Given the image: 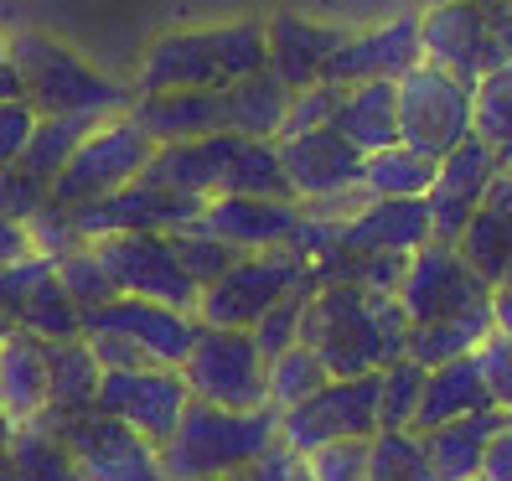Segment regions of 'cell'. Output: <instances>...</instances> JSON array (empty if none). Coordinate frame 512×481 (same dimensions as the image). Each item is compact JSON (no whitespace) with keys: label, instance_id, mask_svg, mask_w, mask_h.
<instances>
[{"label":"cell","instance_id":"52a82bcc","mask_svg":"<svg viewBox=\"0 0 512 481\" xmlns=\"http://www.w3.org/2000/svg\"><path fill=\"white\" fill-rule=\"evenodd\" d=\"M306 275H311V259L295 254V249L244 254L233 269H223L213 285H202L197 321L202 326H233V332H254L259 316L275 306L280 295H290Z\"/></svg>","mask_w":512,"mask_h":481},{"label":"cell","instance_id":"ba28073f","mask_svg":"<svg viewBox=\"0 0 512 481\" xmlns=\"http://www.w3.org/2000/svg\"><path fill=\"white\" fill-rule=\"evenodd\" d=\"M269 357L259 352L254 332H233V326H197V342L182 357V378L192 399L223 404V409H264Z\"/></svg>","mask_w":512,"mask_h":481},{"label":"cell","instance_id":"e575fe53","mask_svg":"<svg viewBox=\"0 0 512 481\" xmlns=\"http://www.w3.org/2000/svg\"><path fill=\"white\" fill-rule=\"evenodd\" d=\"M94 125H99V114H37V130L21 150V166L52 182V176L73 161V150L83 145V135Z\"/></svg>","mask_w":512,"mask_h":481},{"label":"cell","instance_id":"bcb514c9","mask_svg":"<svg viewBox=\"0 0 512 481\" xmlns=\"http://www.w3.org/2000/svg\"><path fill=\"white\" fill-rule=\"evenodd\" d=\"M368 440H326L300 461H306L311 481H368Z\"/></svg>","mask_w":512,"mask_h":481},{"label":"cell","instance_id":"9a60e30c","mask_svg":"<svg viewBox=\"0 0 512 481\" xmlns=\"http://www.w3.org/2000/svg\"><path fill=\"white\" fill-rule=\"evenodd\" d=\"M192 404V388L182 378V368H119V373H99V409L119 425L140 430L145 440L166 445L182 409Z\"/></svg>","mask_w":512,"mask_h":481},{"label":"cell","instance_id":"74e56055","mask_svg":"<svg viewBox=\"0 0 512 481\" xmlns=\"http://www.w3.org/2000/svg\"><path fill=\"white\" fill-rule=\"evenodd\" d=\"M368 481H440L414 430H378L368 440Z\"/></svg>","mask_w":512,"mask_h":481},{"label":"cell","instance_id":"83f0119b","mask_svg":"<svg viewBox=\"0 0 512 481\" xmlns=\"http://www.w3.org/2000/svg\"><path fill=\"white\" fill-rule=\"evenodd\" d=\"M99 357L88 337H52L47 342V409L37 419H73L99 409Z\"/></svg>","mask_w":512,"mask_h":481},{"label":"cell","instance_id":"836d02e7","mask_svg":"<svg viewBox=\"0 0 512 481\" xmlns=\"http://www.w3.org/2000/svg\"><path fill=\"white\" fill-rule=\"evenodd\" d=\"M430 182H435V161L425 156V150L404 145V140L373 150V156L363 161L368 197H425Z\"/></svg>","mask_w":512,"mask_h":481},{"label":"cell","instance_id":"8d00e7d4","mask_svg":"<svg viewBox=\"0 0 512 481\" xmlns=\"http://www.w3.org/2000/svg\"><path fill=\"white\" fill-rule=\"evenodd\" d=\"M471 125H476V135L487 140V145L497 150V156L512 166V57L476 83Z\"/></svg>","mask_w":512,"mask_h":481},{"label":"cell","instance_id":"d4e9b609","mask_svg":"<svg viewBox=\"0 0 512 481\" xmlns=\"http://www.w3.org/2000/svg\"><path fill=\"white\" fill-rule=\"evenodd\" d=\"M130 119L156 140H197V135H218L223 130V109H218V88H166V94H135Z\"/></svg>","mask_w":512,"mask_h":481},{"label":"cell","instance_id":"f6af8a7d","mask_svg":"<svg viewBox=\"0 0 512 481\" xmlns=\"http://www.w3.org/2000/svg\"><path fill=\"white\" fill-rule=\"evenodd\" d=\"M347 88L331 83V78H316L306 88H290V109H285V130L280 135H300V130H321L331 125V114H337Z\"/></svg>","mask_w":512,"mask_h":481},{"label":"cell","instance_id":"d590c367","mask_svg":"<svg viewBox=\"0 0 512 481\" xmlns=\"http://www.w3.org/2000/svg\"><path fill=\"white\" fill-rule=\"evenodd\" d=\"M331 373H326V363L306 347V342H295V347H285V352H275L269 357V368H264V388H269V409H295L306 394H316V388L326 383Z\"/></svg>","mask_w":512,"mask_h":481},{"label":"cell","instance_id":"94428289","mask_svg":"<svg viewBox=\"0 0 512 481\" xmlns=\"http://www.w3.org/2000/svg\"><path fill=\"white\" fill-rule=\"evenodd\" d=\"M6 332H11V326H6V321H0V337H6Z\"/></svg>","mask_w":512,"mask_h":481},{"label":"cell","instance_id":"f5cc1de1","mask_svg":"<svg viewBox=\"0 0 512 481\" xmlns=\"http://www.w3.org/2000/svg\"><path fill=\"white\" fill-rule=\"evenodd\" d=\"M0 99H21V73L11 57V32H0Z\"/></svg>","mask_w":512,"mask_h":481},{"label":"cell","instance_id":"b9f144b4","mask_svg":"<svg viewBox=\"0 0 512 481\" xmlns=\"http://www.w3.org/2000/svg\"><path fill=\"white\" fill-rule=\"evenodd\" d=\"M52 269H57V285L73 295L78 311H94V306H104V300L119 295V285L109 280V269H104L99 254H94V244H78L73 254L52 259Z\"/></svg>","mask_w":512,"mask_h":481},{"label":"cell","instance_id":"4fadbf2b","mask_svg":"<svg viewBox=\"0 0 512 481\" xmlns=\"http://www.w3.org/2000/svg\"><path fill=\"white\" fill-rule=\"evenodd\" d=\"M492 300V285L466 264V254L456 244H419L409 254L404 269V285H399V306L409 316V326H425V321H445V316H461L476 311Z\"/></svg>","mask_w":512,"mask_h":481},{"label":"cell","instance_id":"f1b7e54d","mask_svg":"<svg viewBox=\"0 0 512 481\" xmlns=\"http://www.w3.org/2000/svg\"><path fill=\"white\" fill-rule=\"evenodd\" d=\"M502 425H507V414L492 404V409H476L466 419H450V425H435L425 435L414 430V435L425 440V456H430L440 481H476L481 461H487V445Z\"/></svg>","mask_w":512,"mask_h":481},{"label":"cell","instance_id":"7bdbcfd3","mask_svg":"<svg viewBox=\"0 0 512 481\" xmlns=\"http://www.w3.org/2000/svg\"><path fill=\"white\" fill-rule=\"evenodd\" d=\"M171 244H176V254H182V269H187L197 285H213L223 269H233L238 259H244V249H233L228 238L207 233L202 223H192V228H182V233H171Z\"/></svg>","mask_w":512,"mask_h":481},{"label":"cell","instance_id":"ac0fdd59","mask_svg":"<svg viewBox=\"0 0 512 481\" xmlns=\"http://www.w3.org/2000/svg\"><path fill=\"white\" fill-rule=\"evenodd\" d=\"M280 166L290 176L295 202H321V197H342L363 187V150L347 145L331 125L321 130H300V135H280Z\"/></svg>","mask_w":512,"mask_h":481},{"label":"cell","instance_id":"ee69618b","mask_svg":"<svg viewBox=\"0 0 512 481\" xmlns=\"http://www.w3.org/2000/svg\"><path fill=\"white\" fill-rule=\"evenodd\" d=\"M52 207V182L37 171H26L21 161L0 166V213L16 218V223H32L37 213Z\"/></svg>","mask_w":512,"mask_h":481},{"label":"cell","instance_id":"c3c4849f","mask_svg":"<svg viewBox=\"0 0 512 481\" xmlns=\"http://www.w3.org/2000/svg\"><path fill=\"white\" fill-rule=\"evenodd\" d=\"M32 130H37V109L32 104H26V99H0V166L21 161Z\"/></svg>","mask_w":512,"mask_h":481},{"label":"cell","instance_id":"ffe728a7","mask_svg":"<svg viewBox=\"0 0 512 481\" xmlns=\"http://www.w3.org/2000/svg\"><path fill=\"white\" fill-rule=\"evenodd\" d=\"M414 63H425V57H419V11L383 21V26H373V32H347V42L331 52L326 78L342 83V88L373 83V78L399 83Z\"/></svg>","mask_w":512,"mask_h":481},{"label":"cell","instance_id":"cb8c5ba5","mask_svg":"<svg viewBox=\"0 0 512 481\" xmlns=\"http://www.w3.org/2000/svg\"><path fill=\"white\" fill-rule=\"evenodd\" d=\"M456 249L466 254V264H471L492 290L512 280V166L497 171L487 202L471 213L466 233L456 238Z\"/></svg>","mask_w":512,"mask_h":481},{"label":"cell","instance_id":"8992f818","mask_svg":"<svg viewBox=\"0 0 512 481\" xmlns=\"http://www.w3.org/2000/svg\"><path fill=\"white\" fill-rule=\"evenodd\" d=\"M156 156V140H150L130 109L125 114H109L99 119L94 130L83 135V145L73 150V161L52 176V202L57 207H83V202H99L119 187L140 182V171Z\"/></svg>","mask_w":512,"mask_h":481},{"label":"cell","instance_id":"5bb4252c","mask_svg":"<svg viewBox=\"0 0 512 481\" xmlns=\"http://www.w3.org/2000/svg\"><path fill=\"white\" fill-rule=\"evenodd\" d=\"M73 213V228L83 238H104V233H182L192 223H202L207 213V197H192V192H171V187H156V182H130L99 202H83V207H68Z\"/></svg>","mask_w":512,"mask_h":481},{"label":"cell","instance_id":"681fc988","mask_svg":"<svg viewBox=\"0 0 512 481\" xmlns=\"http://www.w3.org/2000/svg\"><path fill=\"white\" fill-rule=\"evenodd\" d=\"M290 466H295V450L275 445V450H269V456H259L254 466L233 471V476H223V481H290Z\"/></svg>","mask_w":512,"mask_h":481},{"label":"cell","instance_id":"60d3db41","mask_svg":"<svg viewBox=\"0 0 512 481\" xmlns=\"http://www.w3.org/2000/svg\"><path fill=\"white\" fill-rule=\"evenodd\" d=\"M316 269L306 280H300L290 295H280L275 306H269L264 316H259V326H254V342H259V352L264 357H275V352H285V347H295L300 342V321H306V306H311V295H316Z\"/></svg>","mask_w":512,"mask_h":481},{"label":"cell","instance_id":"603a6c76","mask_svg":"<svg viewBox=\"0 0 512 481\" xmlns=\"http://www.w3.org/2000/svg\"><path fill=\"white\" fill-rule=\"evenodd\" d=\"M264 42H269V73L285 88H306V83L326 78L331 52L347 42V32L342 26H326V21H306V16H269Z\"/></svg>","mask_w":512,"mask_h":481},{"label":"cell","instance_id":"9f6ffc18","mask_svg":"<svg viewBox=\"0 0 512 481\" xmlns=\"http://www.w3.org/2000/svg\"><path fill=\"white\" fill-rule=\"evenodd\" d=\"M290 481H311V471H306V461L295 456V466H290Z\"/></svg>","mask_w":512,"mask_h":481},{"label":"cell","instance_id":"6da1fadb","mask_svg":"<svg viewBox=\"0 0 512 481\" xmlns=\"http://www.w3.org/2000/svg\"><path fill=\"white\" fill-rule=\"evenodd\" d=\"M300 342L321 357L331 378L383 373L394 357H404L409 316L399 295H373L347 280H321L306 306V321H300Z\"/></svg>","mask_w":512,"mask_h":481},{"label":"cell","instance_id":"2e32d148","mask_svg":"<svg viewBox=\"0 0 512 481\" xmlns=\"http://www.w3.org/2000/svg\"><path fill=\"white\" fill-rule=\"evenodd\" d=\"M502 166L507 161L476 130L450 150V156L435 161V182L425 192V202H430V238H435V244H456V238L466 233L471 213L487 202V192H492Z\"/></svg>","mask_w":512,"mask_h":481},{"label":"cell","instance_id":"7402d4cb","mask_svg":"<svg viewBox=\"0 0 512 481\" xmlns=\"http://www.w3.org/2000/svg\"><path fill=\"white\" fill-rule=\"evenodd\" d=\"M244 135L233 130H218V135H197V140H171V145H156L150 166L140 171L145 182L156 187H171V192H192V197H218L223 192V176H228V161Z\"/></svg>","mask_w":512,"mask_h":481},{"label":"cell","instance_id":"8fae6325","mask_svg":"<svg viewBox=\"0 0 512 481\" xmlns=\"http://www.w3.org/2000/svg\"><path fill=\"white\" fill-rule=\"evenodd\" d=\"M88 244H94L99 264L109 269V280L119 285V295L166 300V306L197 316L202 285L182 269L171 233H104V238H88Z\"/></svg>","mask_w":512,"mask_h":481},{"label":"cell","instance_id":"91938a15","mask_svg":"<svg viewBox=\"0 0 512 481\" xmlns=\"http://www.w3.org/2000/svg\"><path fill=\"white\" fill-rule=\"evenodd\" d=\"M502 11H507V16H512V0H502Z\"/></svg>","mask_w":512,"mask_h":481},{"label":"cell","instance_id":"5b68a950","mask_svg":"<svg viewBox=\"0 0 512 481\" xmlns=\"http://www.w3.org/2000/svg\"><path fill=\"white\" fill-rule=\"evenodd\" d=\"M419 57L476 88L512 57V16L476 0H425L419 11Z\"/></svg>","mask_w":512,"mask_h":481},{"label":"cell","instance_id":"7a4b0ae2","mask_svg":"<svg viewBox=\"0 0 512 481\" xmlns=\"http://www.w3.org/2000/svg\"><path fill=\"white\" fill-rule=\"evenodd\" d=\"M269 68L264 21H228V26H192V32H166L145 47L135 94H166V88H228Z\"/></svg>","mask_w":512,"mask_h":481},{"label":"cell","instance_id":"db71d44e","mask_svg":"<svg viewBox=\"0 0 512 481\" xmlns=\"http://www.w3.org/2000/svg\"><path fill=\"white\" fill-rule=\"evenodd\" d=\"M492 321H497L502 337H512V285H497L492 290Z\"/></svg>","mask_w":512,"mask_h":481},{"label":"cell","instance_id":"44dd1931","mask_svg":"<svg viewBox=\"0 0 512 481\" xmlns=\"http://www.w3.org/2000/svg\"><path fill=\"white\" fill-rule=\"evenodd\" d=\"M306 218V207L295 197H244V192H223L207 197L202 228L228 238L244 254H264V249H290V238Z\"/></svg>","mask_w":512,"mask_h":481},{"label":"cell","instance_id":"ab89813d","mask_svg":"<svg viewBox=\"0 0 512 481\" xmlns=\"http://www.w3.org/2000/svg\"><path fill=\"white\" fill-rule=\"evenodd\" d=\"M425 394V363L414 357H394L378 373V430H414V409Z\"/></svg>","mask_w":512,"mask_h":481},{"label":"cell","instance_id":"680465c9","mask_svg":"<svg viewBox=\"0 0 512 481\" xmlns=\"http://www.w3.org/2000/svg\"><path fill=\"white\" fill-rule=\"evenodd\" d=\"M476 6H487V11H502V0H476Z\"/></svg>","mask_w":512,"mask_h":481},{"label":"cell","instance_id":"11a10c76","mask_svg":"<svg viewBox=\"0 0 512 481\" xmlns=\"http://www.w3.org/2000/svg\"><path fill=\"white\" fill-rule=\"evenodd\" d=\"M11 435H16V419L0 409V456H6V445H11Z\"/></svg>","mask_w":512,"mask_h":481},{"label":"cell","instance_id":"4dcf8cb0","mask_svg":"<svg viewBox=\"0 0 512 481\" xmlns=\"http://www.w3.org/2000/svg\"><path fill=\"white\" fill-rule=\"evenodd\" d=\"M218 109H223V130L249 135V140H280L285 109H290V88L269 68H259L249 78L218 88Z\"/></svg>","mask_w":512,"mask_h":481},{"label":"cell","instance_id":"d6986e66","mask_svg":"<svg viewBox=\"0 0 512 481\" xmlns=\"http://www.w3.org/2000/svg\"><path fill=\"white\" fill-rule=\"evenodd\" d=\"M419 244H430V202L425 197H368L357 213L337 218L331 254H414Z\"/></svg>","mask_w":512,"mask_h":481},{"label":"cell","instance_id":"277c9868","mask_svg":"<svg viewBox=\"0 0 512 481\" xmlns=\"http://www.w3.org/2000/svg\"><path fill=\"white\" fill-rule=\"evenodd\" d=\"M11 57L21 73V99L37 114H125L135 88L114 83L99 73L88 57H78L68 42H57L47 32H11Z\"/></svg>","mask_w":512,"mask_h":481},{"label":"cell","instance_id":"f907efd6","mask_svg":"<svg viewBox=\"0 0 512 481\" xmlns=\"http://www.w3.org/2000/svg\"><path fill=\"white\" fill-rule=\"evenodd\" d=\"M476 481H512V419L492 435L487 461H481V476H476Z\"/></svg>","mask_w":512,"mask_h":481},{"label":"cell","instance_id":"7c38bea8","mask_svg":"<svg viewBox=\"0 0 512 481\" xmlns=\"http://www.w3.org/2000/svg\"><path fill=\"white\" fill-rule=\"evenodd\" d=\"M42 425H52L68 440L78 461V481H171L161 466V445L109 419L104 409H88L73 419H42Z\"/></svg>","mask_w":512,"mask_h":481},{"label":"cell","instance_id":"1f68e13d","mask_svg":"<svg viewBox=\"0 0 512 481\" xmlns=\"http://www.w3.org/2000/svg\"><path fill=\"white\" fill-rule=\"evenodd\" d=\"M492 332H497V321H492V300H487V306H476V311L445 316V321H425V326H409L404 352L414 357V363L435 368V363H450V357L476 352Z\"/></svg>","mask_w":512,"mask_h":481},{"label":"cell","instance_id":"6f0895ef","mask_svg":"<svg viewBox=\"0 0 512 481\" xmlns=\"http://www.w3.org/2000/svg\"><path fill=\"white\" fill-rule=\"evenodd\" d=\"M0 481H16V476H11V466H6V456H0Z\"/></svg>","mask_w":512,"mask_h":481},{"label":"cell","instance_id":"f35d334b","mask_svg":"<svg viewBox=\"0 0 512 481\" xmlns=\"http://www.w3.org/2000/svg\"><path fill=\"white\" fill-rule=\"evenodd\" d=\"M26 332H37V337H83V311L73 306V295L57 285V269H47V275L32 285V295H26V306H21V321Z\"/></svg>","mask_w":512,"mask_h":481},{"label":"cell","instance_id":"3957f363","mask_svg":"<svg viewBox=\"0 0 512 481\" xmlns=\"http://www.w3.org/2000/svg\"><path fill=\"white\" fill-rule=\"evenodd\" d=\"M280 445V409H223L192 399L161 445V466L171 481H223L254 466Z\"/></svg>","mask_w":512,"mask_h":481},{"label":"cell","instance_id":"4316f807","mask_svg":"<svg viewBox=\"0 0 512 481\" xmlns=\"http://www.w3.org/2000/svg\"><path fill=\"white\" fill-rule=\"evenodd\" d=\"M0 409L16 425L47 409V337L26 332V326H11L0 337Z\"/></svg>","mask_w":512,"mask_h":481},{"label":"cell","instance_id":"7dc6e473","mask_svg":"<svg viewBox=\"0 0 512 481\" xmlns=\"http://www.w3.org/2000/svg\"><path fill=\"white\" fill-rule=\"evenodd\" d=\"M476 363L487 373V388H492V404L512 419V337L492 332L487 342L476 347Z\"/></svg>","mask_w":512,"mask_h":481},{"label":"cell","instance_id":"f546056e","mask_svg":"<svg viewBox=\"0 0 512 481\" xmlns=\"http://www.w3.org/2000/svg\"><path fill=\"white\" fill-rule=\"evenodd\" d=\"M331 130L347 145H357L363 156L394 145L399 140V83H388V78L352 83L337 104V114H331Z\"/></svg>","mask_w":512,"mask_h":481},{"label":"cell","instance_id":"d6a6232c","mask_svg":"<svg viewBox=\"0 0 512 481\" xmlns=\"http://www.w3.org/2000/svg\"><path fill=\"white\" fill-rule=\"evenodd\" d=\"M6 466L16 481H78V461H73L68 440L52 425H42V419L16 425V435L6 445Z\"/></svg>","mask_w":512,"mask_h":481},{"label":"cell","instance_id":"484cf974","mask_svg":"<svg viewBox=\"0 0 512 481\" xmlns=\"http://www.w3.org/2000/svg\"><path fill=\"white\" fill-rule=\"evenodd\" d=\"M476 409H492V388H487V373H481L476 352H466V357L425 368V394H419V409H414V430L425 435V430L466 419Z\"/></svg>","mask_w":512,"mask_h":481},{"label":"cell","instance_id":"816d5d0a","mask_svg":"<svg viewBox=\"0 0 512 481\" xmlns=\"http://www.w3.org/2000/svg\"><path fill=\"white\" fill-rule=\"evenodd\" d=\"M32 254H37V249H32V233H26V223H16V218L0 213V269L32 259Z\"/></svg>","mask_w":512,"mask_h":481},{"label":"cell","instance_id":"9c48e42d","mask_svg":"<svg viewBox=\"0 0 512 481\" xmlns=\"http://www.w3.org/2000/svg\"><path fill=\"white\" fill-rule=\"evenodd\" d=\"M471 104H476V88H466L435 63H414L399 78V140L440 161L476 130Z\"/></svg>","mask_w":512,"mask_h":481},{"label":"cell","instance_id":"e0dca14e","mask_svg":"<svg viewBox=\"0 0 512 481\" xmlns=\"http://www.w3.org/2000/svg\"><path fill=\"white\" fill-rule=\"evenodd\" d=\"M197 316L192 311H176L166 300H145V295H114L104 306L83 311V332H114V337H130L150 363L161 368H182V357L197 342Z\"/></svg>","mask_w":512,"mask_h":481},{"label":"cell","instance_id":"30bf717a","mask_svg":"<svg viewBox=\"0 0 512 481\" xmlns=\"http://www.w3.org/2000/svg\"><path fill=\"white\" fill-rule=\"evenodd\" d=\"M378 435V373L326 378L316 394L280 414V445L306 456L326 440H368Z\"/></svg>","mask_w":512,"mask_h":481}]
</instances>
